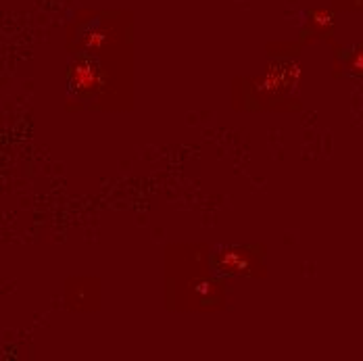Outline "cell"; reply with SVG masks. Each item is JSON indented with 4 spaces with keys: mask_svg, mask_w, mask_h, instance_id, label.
<instances>
[{
    "mask_svg": "<svg viewBox=\"0 0 363 361\" xmlns=\"http://www.w3.org/2000/svg\"><path fill=\"white\" fill-rule=\"evenodd\" d=\"M102 84V71L92 59H77L69 69V86L77 94H90Z\"/></svg>",
    "mask_w": 363,
    "mask_h": 361,
    "instance_id": "6da1fadb",
    "label": "cell"
},
{
    "mask_svg": "<svg viewBox=\"0 0 363 361\" xmlns=\"http://www.w3.org/2000/svg\"><path fill=\"white\" fill-rule=\"evenodd\" d=\"M86 44H88L90 48H100L102 44H105V34L94 30L92 34H88V36H86Z\"/></svg>",
    "mask_w": 363,
    "mask_h": 361,
    "instance_id": "7a4b0ae2",
    "label": "cell"
}]
</instances>
